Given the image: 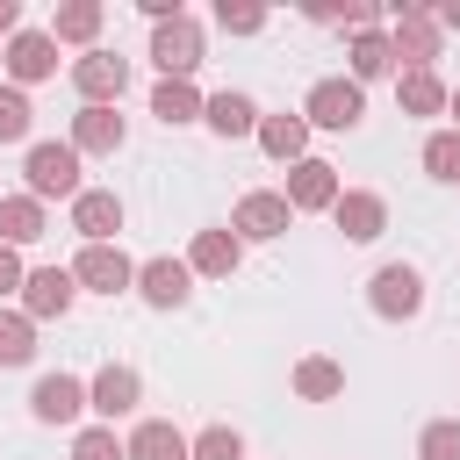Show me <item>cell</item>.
Instances as JSON below:
<instances>
[{"label": "cell", "instance_id": "cell-1", "mask_svg": "<svg viewBox=\"0 0 460 460\" xmlns=\"http://www.w3.org/2000/svg\"><path fill=\"white\" fill-rule=\"evenodd\" d=\"M22 180H29V194H36V201H72V194H79V151L43 137V144H29Z\"/></svg>", "mask_w": 460, "mask_h": 460}, {"label": "cell", "instance_id": "cell-2", "mask_svg": "<svg viewBox=\"0 0 460 460\" xmlns=\"http://www.w3.org/2000/svg\"><path fill=\"white\" fill-rule=\"evenodd\" d=\"M388 50H395V72L431 65V58H438V22H431V7L388 0Z\"/></svg>", "mask_w": 460, "mask_h": 460}, {"label": "cell", "instance_id": "cell-3", "mask_svg": "<svg viewBox=\"0 0 460 460\" xmlns=\"http://www.w3.org/2000/svg\"><path fill=\"white\" fill-rule=\"evenodd\" d=\"M151 65H158V79H194V65H201V22L194 14L158 22L151 29Z\"/></svg>", "mask_w": 460, "mask_h": 460}, {"label": "cell", "instance_id": "cell-4", "mask_svg": "<svg viewBox=\"0 0 460 460\" xmlns=\"http://www.w3.org/2000/svg\"><path fill=\"white\" fill-rule=\"evenodd\" d=\"M359 115H367V86H352V79H316L302 101L309 129H359Z\"/></svg>", "mask_w": 460, "mask_h": 460}, {"label": "cell", "instance_id": "cell-5", "mask_svg": "<svg viewBox=\"0 0 460 460\" xmlns=\"http://www.w3.org/2000/svg\"><path fill=\"white\" fill-rule=\"evenodd\" d=\"M72 280L93 288V295H122V288H137V259H129L122 244H79Z\"/></svg>", "mask_w": 460, "mask_h": 460}, {"label": "cell", "instance_id": "cell-6", "mask_svg": "<svg viewBox=\"0 0 460 460\" xmlns=\"http://www.w3.org/2000/svg\"><path fill=\"white\" fill-rule=\"evenodd\" d=\"M367 302H374V316L402 323V316H417V309H424V273L395 259V266H381V273L367 280Z\"/></svg>", "mask_w": 460, "mask_h": 460}, {"label": "cell", "instance_id": "cell-7", "mask_svg": "<svg viewBox=\"0 0 460 460\" xmlns=\"http://www.w3.org/2000/svg\"><path fill=\"white\" fill-rule=\"evenodd\" d=\"M72 86H79L86 108H115L122 86H129V65L115 50H86V58H72Z\"/></svg>", "mask_w": 460, "mask_h": 460}, {"label": "cell", "instance_id": "cell-8", "mask_svg": "<svg viewBox=\"0 0 460 460\" xmlns=\"http://www.w3.org/2000/svg\"><path fill=\"white\" fill-rule=\"evenodd\" d=\"M72 295H79L72 266H36V273H22V316H29V323L65 316V309H72Z\"/></svg>", "mask_w": 460, "mask_h": 460}, {"label": "cell", "instance_id": "cell-9", "mask_svg": "<svg viewBox=\"0 0 460 460\" xmlns=\"http://www.w3.org/2000/svg\"><path fill=\"white\" fill-rule=\"evenodd\" d=\"M58 72V43H50V29H14L7 36V86H36V79H50Z\"/></svg>", "mask_w": 460, "mask_h": 460}, {"label": "cell", "instance_id": "cell-10", "mask_svg": "<svg viewBox=\"0 0 460 460\" xmlns=\"http://www.w3.org/2000/svg\"><path fill=\"white\" fill-rule=\"evenodd\" d=\"M338 194H345L338 165H323V158H302V165H288V187H280V201H288L295 216H309V208H331Z\"/></svg>", "mask_w": 460, "mask_h": 460}, {"label": "cell", "instance_id": "cell-11", "mask_svg": "<svg viewBox=\"0 0 460 460\" xmlns=\"http://www.w3.org/2000/svg\"><path fill=\"white\" fill-rule=\"evenodd\" d=\"M331 223L345 230V244H374V237L388 230V201L367 194V187H345V194L331 201Z\"/></svg>", "mask_w": 460, "mask_h": 460}, {"label": "cell", "instance_id": "cell-12", "mask_svg": "<svg viewBox=\"0 0 460 460\" xmlns=\"http://www.w3.org/2000/svg\"><path fill=\"white\" fill-rule=\"evenodd\" d=\"M72 230H79L86 244H115V230H122V194L79 187V194H72Z\"/></svg>", "mask_w": 460, "mask_h": 460}, {"label": "cell", "instance_id": "cell-13", "mask_svg": "<svg viewBox=\"0 0 460 460\" xmlns=\"http://www.w3.org/2000/svg\"><path fill=\"white\" fill-rule=\"evenodd\" d=\"M288 223H295V208H288L280 194H266V187H259V194H244V201H237V216H230L237 244H266V237H280Z\"/></svg>", "mask_w": 460, "mask_h": 460}, {"label": "cell", "instance_id": "cell-14", "mask_svg": "<svg viewBox=\"0 0 460 460\" xmlns=\"http://www.w3.org/2000/svg\"><path fill=\"white\" fill-rule=\"evenodd\" d=\"M137 295H144L151 309H187V295H194L187 259H144V266H137Z\"/></svg>", "mask_w": 460, "mask_h": 460}, {"label": "cell", "instance_id": "cell-15", "mask_svg": "<svg viewBox=\"0 0 460 460\" xmlns=\"http://www.w3.org/2000/svg\"><path fill=\"white\" fill-rule=\"evenodd\" d=\"M137 395H144V381H137V367H101V374L86 381V410H93L101 424H115V417H129V410H137Z\"/></svg>", "mask_w": 460, "mask_h": 460}, {"label": "cell", "instance_id": "cell-16", "mask_svg": "<svg viewBox=\"0 0 460 460\" xmlns=\"http://www.w3.org/2000/svg\"><path fill=\"white\" fill-rule=\"evenodd\" d=\"M86 410V381L79 374H43L36 388H29V417L36 424H72Z\"/></svg>", "mask_w": 460, "mask_h": 460}, {"label": "cell", "instance_id": "cell-17", "mask_svg": "<svg viewBox=\"0 0 460 460\" xmlns=\"http://www.w3.org/2000/svg\"><path fill=\"white\" fill-rule=\"evenodd\" d=\"M122 137H129V122H122L115 108H79L65 144H72L79 158H86V151H93V158H115V151H122Z\"/></svg>", "mask_w": 460, "mask_h": 460}, {"label": "cell", "instance_id": "cell-18", "mask_svg": "<svg viewBox=\"0 0 460 460\" xmlns=\"http://www.w3.org/2000/svg\"><path fill=\"white\" fill-rule=\"evenodd\" d=\"M237 266H244V244H237V230H194V244H187V273L230 280Z\"/></svg>", "mask_w": 460, "mask_h": 460}, {"label": "cell", "instance_id": "cell-19", "mask_svg": "<svg viewBox=\"0 0 460 460\" xmlns=\"http://www.w3.org/2000/svg\"><path fill=\"white\" fill-rule=\"evenodd\" d=\"M201 122H208L223 144H230V137H252V129H259V101H252V93H237V86H223V93H208V101H201Z\"/></svg>", "mask_w": 460, "mask_h": 460}, {"label": "cell", "instance_id": "cell-20", "mask_svg": "<svg viewBox=\"0 0 460 460\" xmlns=\"http://www.w3.org/2000/svg\"><path fill=\"white\" fill-rule=\"evenodd\" d=\"M252 137H259V151L280 158V165H302V158H309V122H302V115H259Z\"/></svg>", "mask_w": 460, "mask_h": 460}, {"label": "cell", "instance_id": "cell-21", "mask_svg": "<svg viewBox=\"0 0 460 460\" xmlns=\"http://www.w3.org/2000/svg\"><path fill=\"white\" fill-rule=\"evenodd\" d=\"M43 230H50V216H43L36 194H0V244L22 252V244H36Z\"/></svg>", "mask_w": 460, "mask_h": 460}, {"label": "cell", "instance_id": "cell-22", "mask_svg": "<svg viewBox=\"0 0 460 460\" xmlns=\"http://www.w3.org/2000/svg\"><path fill=\"white\" fill-rule=\"evenodd\" d=\"M122 453H129V460H187V431L165 424V417H144V424L122 438Z\"/></svg>", "mask_w": 460, "mask_h": 460}, {"label": "cell", "instance_id": "cell-23", "mask_svg": "<svg viewBox=\"0 0 460 460\" xmlns=\"http://www.w3.org/2000/svg\"><path fill=\"white\" fill-rule=\"evenodd\" d=\"M345 58H352V72H345L352 86H367V79H388V72H395L388 29H352V50H345Z\"/></svg>", "mask_w": 460, "mask_h": 460}, {"label": "cell", "instance_id": "cell-24", "mask_svg": "<svg viewBox=\"0 0 460 460\" xmlns=\"http://www.w3.org/2000/svg\"><path fill=\"white\" fill-rule=\"evenodd\" d=\"M395 101H402V115H438L446 108V79L431 65H410V72H395Z\"/></svg>", "mask_w": 460, "mask_h": 460}, {"label": "cell", "instance_id": "cell-25", "mask_svg": "<svg viewBox=\"0 0 460 460\" xmlns=\"http://www.w3.org/2000/svg\"><path fill=\"white\" fill-rule=\"evenodd\" d=\"M151 115H158L165 129L201 122V93H194V79H158V86H151Z\"/></svg>", "mask_w": 460, "mask_h": 460}, {"label": "cell", "instance_id": "cell-26", "mask_svg": "<svg viewBox=\"0 0 460 460\" xmlns=\"http://www.w3.org/2000/svg\"><path fill=\"white\" fill-rule=\"evenodd\" d=\"M295 395H302V402H331V395H345V367L323 359V352L295 359Z\"/></svg>", "mask_w": 460, "mask_h": 460}, {"label": "cell", "instance_id": "cell-27", "mask_svg": "<svg viewBox=\"0 0 460 460\" xmlns=\"http://www.w3.org/2000/svg\"><path fill=\"white\" fill-rule=\"evenodd\" d=\"M93 36H101V0H65L58 22H50V43H86L93 50Z\"/></svg>", "mask_w": 460, "mask_h": 460}, {"label": "cell", "instance_id": "cell-28", "mask_svg": "<svg viewBox=\"0 0 460 460\" xmlns=\"http://www.w3.org/2000/svg\"><path fill=\"white\" fill-rule=\"evenodd\" d=\"M36 359V323L22 309H0V367H29Z\"/></svg>", "mask_w": 460, "mask_h": 460}, {"label": "cell", "instance_id": "cell-29", "mask_svg": "<svg viewBox=\"0 0 460 460\" xmlns=\"http://www.w3.org/2000/svg\"><path fill=\"white\" fill-rule=\"evenodd\" d=\"M424 172L431 180H460V129H431L424 137Z\"/></svg>", "mask_w": 460, "mask_h": 460}, {"label": "cell", "instance_id": "cell-30", "mask_svg": "<svg viewBox=\"0 0 460 460\" xmlns=\"http://www.w3.org/2000/svg\"><path fill=\"white\" fill-rule=\"evenodd\" d=\"M187 460H244V438L230 424H208L201 438H187Z\"/></svg>", "mask_w": 460, "mask_h": 460}, {"label": "cell", "instance_id": "cell-31", "mask_svg": "<svg viewBox=\"0 0 460 460\" xmlns=\"http://www.w3.org/2000/svg\"><path fill=\"white\" fill-rule=\"evenodd\" d=\"M29 122H36L29 93H22V86H0V144H22V137H29Z\"/></svg>", "mask_w": 460, "mask_h": 460}, {"label": "cell", "instance_id": "cell-32", "mask_svg": "<svg viewBox=\"0 0 460 460\" xmlns=\"http://www.w3.org/2000/svg\"><path fill=\"white\" fill-rule=\"evenodd\" d=\"M417 460H460V417H438V424H424V438H417Z\"/></svg>", "mask_w": 460, "mask_h": 460}, {"label": "cell", "instance_id": "cell-33", "mask_svg": "<svg viewBox=\"0 0 460 460\" xmlns=\"http://www.w3.org/2000/svg\"><path fill=\"white\" fill-rule=\"evenodd\" d=\"M72 460H129V453H122L115 424H86V431L72 438Z\"/></svg>", "mask_w": 460, "mask_h": 460}, {"label": "cell", "instance_id": "cell-34", "mask_svg": "<svg viewBox=\"0 0 460 460\" xmlns=\"http://www.w3.org/2000/svg\"><path fill=\"white\" fill-rule=\"evenodd\" d=\"M216 22H223L230 36H259V29H266V7H252V0H223Z\"/></svg>", "mask_w": 460, "mask_h": 460}, {"label": "cell", "instance_id": "cell-35", "mask_svg": "<svg viewBox=\"0 0 460 460\" xmlns=\"http://www.w3.org/2000/svg\"><path fill=\"white\" fill-rule=\"evenodd\" d=\"M7 295H22V252L14 244H0V302Z\"/></svg>", "mask_w": 460, "mask_h": 460}, {"label": "cell", "instance_id": "cell-36", "mask_svg": "<svg viewBox=\"0 0 460 460\" xmlns=\"http://www.w3.org/2000/svg\"><path fill=\"white\" fill-rule=\"evenodd\" d=\"M431 22H438V29H460V0H438V7H431Z\"/></svg>", "mask_w": 460, "mask_h": 460}, {"label": "cell", "instance_id": "cell-37", "mask_svg": "<svg viewBox=\"0 0 460 460\" xmlns=\"http://www.w3.org/2000/svg\"><path fill=\"white\" fill-rule=\"evenodd\" d=\"M22 29V0H0V36H14Z\"/></svg>", "mask_w": 460, "mask_h": 460}, {"label": "cell", "instance_id": "cell-38", "mask_svg": "<svg viewBox=\"0 0 460 460\" xmlns=\"http://www.w3.org/2000/svg\"><path fill=\"white\" fill-rule=\"evenodd\" d=\"M446 115H453V129H460V86H446Z\"/></svg>", "mask_w": 460, "mask_h": 460}]
</instances>
